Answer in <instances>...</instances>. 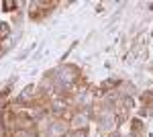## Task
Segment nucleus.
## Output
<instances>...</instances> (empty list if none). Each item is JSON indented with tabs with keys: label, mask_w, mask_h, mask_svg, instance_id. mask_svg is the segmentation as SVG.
I'll return each mask as SVG.
<instances>
[{
	"label": "nucleus",
	"mask_w": 153,
	"mask_h": 137,
	"mask_svg": "<svg viewBox=\"0 0 153 137\" xmlns=\"http://www.w3.org/2000/svg\"><path fill=\"white\" fill-rule=\"evenodd\" d=\"M8 33H10V27H8V23H0V39L8 37Z\"/></svg>",
	"instance_id": "nucleus-3"
},
{
	"label": "nucleus",
	"mask_w": 153,
	"mask_h": 137,
	"mask_svg": "<svg viewBox=\"0 0 153 137\" xmlns=\"http://www.w3.org/2000/svg\"><path fill=\"white\" fill-rule=\"evenodd\" d=\"M131 123H133V131H135V133H137V131H141V121H139V119H135V121H131Z\"/></svg>",
	"instance_id": "nucleus-6"
},
{
	"label": "nucleus",
	"mask_w": 153,
	"mask_h": 137,
	"mask_svg": "<svg viewBox=\"0 0 153 137\" xmlns=\"http://www.w3.org/2000/svg\"><path fill=\"white\" fill-rule=\"evenodd\" d=\"M33 94H35V88H33V86H27V88H25V92L21 94V100H23V103H25V100H29Z\"/></svg>",
	"instance_id": "nucleus-2"
},
{
	"label": "nucleus",
	"mask_w": 153,
	"mask_h": 137,
	"mask_svg": "<svg viewBox=\"0 0 153 137\" xmlns=\"http://www.w3.org/2000/svg\"><path fill=\"white\" fill-rule=\"evenodd\" d=\"M2 6H4V10H14L16 2H12V0H4V2H2Z\"/></svg>",
	"instance_id": "nucleus-4"
},
{
	"label": "nucleus",
	"mask_w": 153,
	"mask_h": 137,
	"mask_svg": "<svg viewBox=\"0 0 153 137\" xmlns=\"http://www.w3.org/2000/svg\"><path fill=\"white\" fill-rule=\"evenodd\" d=\"M0 137H4V127H2V123H0Z\"/></svg>",
	"instance_id": "nucleus-7"
},
{
	"label": "nucleus",
	"mask_w": 153,
	"mask_h": 137,
	"mask_svg": "<svg viewBox=\"0 0 153 137\" xmlns=\"http://www.w3.org/2000/svg\"><path fill=\"white\" fill-rule=\"evenodd\" d=\"M110 137H118V135H110Z\"/></svg>",
	"instance_id": "nucleus-8"
},
{
	"label": "nucleus",
	"mask_w": 153,
	"mask_h": 137,
	"mask_svg": "<svg viewBox=\"0 0 153 137\" xmlns=\"http://www.w3.org/2000/svg\"><path fill=\"white\" fill-rule=\"evenodd\" d=\"M141 100H143V104H145V111H143V113H147V109L151 111L153 109V92H145L141 96Z\"/></svg>",
	"instance_id": "nucleus-1"
},
{
	"label": "nucleus",
	"mask_w": 153,
	"mask_h": 137,
	"mask_svg": "<svg viewBox=\"0 0 153 137\" xmlns=\"http://www.w3.org/2000/svg\"><path fill=\"white\" fill-rule=\"evenodd\" d=\"M68 137H86V131H82V129H76V131L68 133Z\"/></svg>",
	"instance_id": "nucleus-5"
}]
</instances>
